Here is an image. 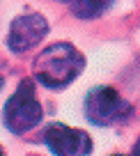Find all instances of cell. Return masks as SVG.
I'll return each instance as SVG.
<instances>
[{"instance_id":"6da1fadb","label":"cell","mask_w":140,"mask_h":156,"mask_svg":"<svg viewBox=\"0 0 140 156\" xmlns=\"http://www.w3.org/2000/svg\"><path fill=\"white\" fill-rule=\"evenodd\" d=\"M32 69H34V78L44 87L62 90L81 76V71L85 69V58L71 44L58 41L37 55Z\"/></svg>"},{"instance_id":"7a4b0ae2","label":"cell","mask_w":140,"mask_h":156,"mask_svg":"<svg viewBox=\"0 0 140 156\" xmlns=\"http://www.w3.org/2000/svg\"><path fill=\"white\" fill-rule=\"evenodd\" d=\"M41 119V106H39L37 97H34V80L25 78L21 80L19 90L7 99L5 108H2V122L12 133H25L34 129Z\"/></svg>"},{"instance_id":"3957f363","label":"cell","mask_w":140,"mask_h":156,"mask_svg":"<svg viewBox=\"0 0 140 156\" xmlns=\"http://www.w3.org/2000/svg\"><path fill=\"white\" fill-rule=\"evenodd\" d=\"M133 106L117 94L113 87H94L85 97V115L94 126H113L124 119H129Z\"/></svg>"},{"instance_id":"277c9868","label":"cell","mask_w":140,"mask_h":156,"mask_svg":"<svg viewBox=\"0 0 140 156\" xmlns=\"http://www.w3.org/2000/svg\"><path fill=\"white\" fill-rule=\"evenodd\" d=\"M44 142L48 145L53 156H87L92 151V138L81 129L67 124H48L44 131Z\"/></svg>"},{"instance_id":"5b68a950","label":"cell","mask_w":140,"mask_h":156,"mask_svg":"<svg viewBox=\"0 0 140 156\" xmlns=\"http://www.w3.org/2000/svg\"><path fill=\"white\" fill-rule=\"evenodd\" d=\"M46 34H48V23L41 14H23L12 21L9 34H7V48L21 55L32 46H37Z\"/></svg>"},{"instance_id":"8992f818","label":"cell","mask_w":140,"mask_h":156,"mask_svg":"<svg viewBox=\"0 0 140 156\" xmlns=\"http://www.w3.org/2000/svg\"><path fill=\"white\" fill-rule=\"evenodd\" d=\"M71 2V12L78 19H97L106 9H110V5L115 0H69Z\"/></svg>"},{"instance_id":"52a82bcc","label":"cell","mask_w":140,"mask_h":156,"mask_svg":"<svg viewBox=\"0 0 140 156\" xmlns=\"http://www.w3.org/2000/svg\"><path fill=\"white\" fill-rule=\"evenodd\" d=\"M131 156H140V140L133 145V154H131Z\"/></svg>"},{"instance_id":"ba28073f","label":"cell","mask_w":140,"mask_h":156,"mask_svg":"<svg viewBox=\"0 0 140 156\" xmlns=\"http://www.w3.org/2000/svg\"><path fill=\"white\" fill-rule=\"evenodd\" d=\"M0 87H2V76H0Z\"/></svg>"},{"instance_id":"9c48e42d","label":"cell","mask_w":140,"mask_h":156,"mask_svg":"<svg viewBox=\"0 0 140 156\" xmlns=\"http://www.w3.org/2000/svg\"><path fill=\"white\" fill-rule=\"evenodd\" d=\"M113 156H124V154H113Z\"/></svg>"},{"instance_id":"30bf717a","label":"cell","mask_w":140,"mask_h":156,"mask_svg":"<svg viewBox=\"0 0 140 156\" xmlns=\"http://www.w3.org/2000/svg\"><path fill=\"white\" fill-rule=\"evenodd\" d=\"M0 156H2V149H0Z\"/></svg>"}]
</instances>
